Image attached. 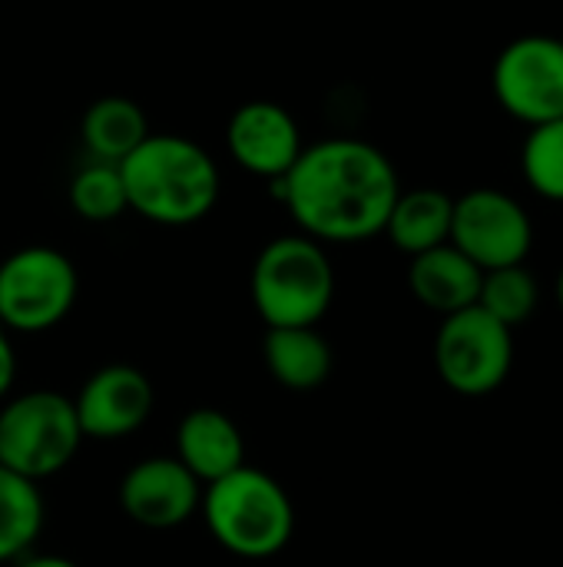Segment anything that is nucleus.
Masks as SVG:
<instances>
[{
	"label": "nucleus",
	"mask_w": 563,
	"mask_h": 567,
	"mask_svg": "<svg viewBox=\"0 0 563 567\" xmlns=\"http://www.w3.org/2000/svg\"><path fill=\"white\" fill-rule=\"evenodd\" d=\"M481 279H484V272L451 243L428 249L421 256H411V266H408L411 296L425 309L438 312L441 319L455 316L468 306H478Z\"/></svg>",
	"instance_id": "nucleus-14"
},
{
	"label": "nucleus",
	"mask_w": 563,
	"mask_h": 567,
	"mask_svg": "<svg viewBox=\"0 0 563 567\" xmlns=\"http://www.w3.org/2000/svg\"><path fill=\"white\" fill-rule=\"evenodd\" d=\"M299 233L315 243H365L385 233L402 193L395 163L365 140L332 136L299 153L292 169L269 183Z\"/></svg>",
	"instance_id": "nucleus-1"
},
{
	"label": "nucleus",
	"mask_w": 563,
	"mask_h": 567,
	"mask_svg": "<svg viewBox=\"0 0 563 567\" xmlns=\"http://www.w3.org/2000/svg\"><path fill=\"white\" fill-rule=\"evenodd\" d=\"M17 567H80L76 561H70V558H60V555H27V558H20Z\"/></svg>",
	"instance_id": "nucleus-23"
},
{
	"label": "nucleus",
	"mask_w": 563,
	"mask_h": 567,
	"mask_svg": "<svg viewBox=\"0 0 563 567\" xmlns=\"http://www.w3.org/2000/svg\"><path fill=\"white\" fill-rule=\"evenodd\" d=\"M451 213H455V199L441 189L431 186L402 189L388 213L385 236L398 252L421 256L451 239Z\"/></svg>",
	"instance_id": "nucleus-16"
},
{
	"label": "nucleus",
	"mask_w": 563,
	"mask_h": 567,
	"mask_svg": "<svg viewBox=\"0 0 563 567\" xmlns=\"http://www.w3.org/2000/svg\"><path fill=\"white\" fill-rule=\"evenodd\" d=\"M521 173L541 199L563 203V116L528 130L521 146Z\"/></svg>",
	"instance_id": "nucleus-21"
},
{
	"label": "nucleus",
	"mask_w": 563,
	"mask_h": 567,
	"mask_svg": "<svg viewBox=\"0 0 563 567\" xmlns=\"http://www.w3.org/2000/svg\"><path fill=\"white\" fill-rule=\"evenodd\" d=\"M83 445L73 399L37 389L17 399H7L0 409V465L43 482L63 472Z\"/></svg>",
	"instance_id": "nucleus-5"
},
{
	"label": "nucleus",
	"mask_w": 563,
	"mask_h": 567,
	"mask_svg": "<svg viewBox=\"0 0 563 567\" xmlns=\"http://www.w3.org/2000/svg\"><path fill=\"white\" fill-rule=\"evenodd\" d=\"M249 289L252 306L269 329L319 326L335 299V269L322 243L292 233L262 246Z\"/></svg>",
	"instance_id": "nucleus-4"
},
{
	"label": "nucleus",
	"mask_w": 563,
	"mask_h": 567,
	"mask_svg": "<svg viewBox=\"0 0 563 567\" xmlns=\"http://www.w3.org/2000/svg\"><path fill=\"white\" fill-rule=\"evenodd\" d=\"M199 515L216 545L246 561L275 558L295 535V505L289 492L252 465L206 485Z\"/></svg>",
	"instance_id": "nucleus-3"
},
{
	"label": "nucleus",
	"mask_w": 563,
	"mask_h": 567,
	"mask_svg": "<svg viewBox=\"0 0 563 567\" xmlns=\"http://www.w3.org/2000/svg\"><path fill=\"white\" fill-rule=\"evenodd\" d=\"M554 299H557V306H561L563 312V266L561 272H557V282H554Z\"/></svg>",
	"instance_id": "nucleus-24"
},
{
	"label": "nucleus",
	"mask_w": 563,
	"mask_h": 567,
	"mask_svg": "<svg viewBox=\"0 0 563 567\" xmlns=\"http://www.w3.org/2000/svg\"><path fill=\"white\" fill-rule=\"evenodd\" d=\"M149 136L143 106L129 96H100L80 120V140L100 163H123Z\"/></svg>",
	"instance_id": "nucleus-17"
},
{
	"label": "nucleus",
	"mask_w": 563,
	"mask_h": 567,
	"mask_svg": "<svg viewBox=\"0 0 563 567\" xmlns=\"http://www.w3.org/2000/svg\"><path fill=\"white\" fill-rule=\"evenodd\" d=\"M448 243L481 272L521 266L534 246V223L511 193L478 186L455 199Z\"/></svg>",
	"instance_id": "nucleus-8"
},
{
	"label": "nucleus",
	"mask_w": 563,
	"mask_h": 567,
	"mask_svg": "<svg viewBox=\"0 0 563 567\" xmlns=\"http://www.w3.org/2000/svg\"><path fill=\"white\" fill-rule=\"evenodd\" d=\"M229 156L259 179H282L305 150L299 120L272 100L242 103L226 126Z\"/></svg>",
	"instance_id": "nucleus-12"
},
{
	"label": "nucleus",
	"mask_w": 563,
	"mask_h": 567,
	"mask_svg": "<svg viewBox=\"0 0 563 567\" xmlns=\"http://www.w3.org/2000/svg\"><path fill=\"white\" fill-rule=\"evenodd\" d=\"M129 209L159 226H192L219 203V166L179 133H149L123 163Z\"/></svg>",
	"instance_id": "nucleus-2"
},
{
	"label": "nucleus",
	"mask_w": 563,
	"mask_h": 567,
	"mask_svg": "<svg viewBox=\"0 0 563 567\" xmlns=\"http://www.w3.org/2000/svg\"><path fill=\"white\" fill-rule=\"evenodd\" d=\"M80 296V276L66 252L53 246H23L0 262V329H56Z\"/></svg>",
	"instance_id": "nucleus-6"
},
{
	"label": "nucleus",
	"mask_w": 563,
	"mask_h": 567,
	"mask_svg": "<svg viewBox=\"0 0 563 567\" xmlns=\"http://www.w3.org/2000/svg\"><path fill=\"white\" fill-rule=\"evenodd\" d=\"M43 495L37 482L0 465V565L27 558L43 532Z\"/></svg>",
	"instance_id": "nucleus-18"
},
{
	"label": "nucleus",
	"mask_w": 563,
	"mask_h": 567,
	"mask_svg": "<svg viewBox=\"0 0 563 567\" xmlns=\"http://www.w3.org/2000/svg\"><path fill=\"white\" fill-rule=\"evenodd\" d=\"M13 382H17V355H13V342L7 329H0V402L10 395Z\"/></svg>",
	"instance_id": "nucleus-22"
},
{
	"label": "nucleus",
	"mask_w": 563,
	"mask_h": 567,
	"mask_svg": "<svg viewBox=\"0 0 563 567\" xmlns=\"http://www.w3.org/2000/svg\"><path fill=\"white\" fill-rule=\"evenodd\" d=\"M176 458L206 488L246 465L242 429L219 409H192L176 429Z\"/></svg>",
	"instance_id": "nucleus-13"
},
{
	"label": "nucleus",
	"mask_w": 563,
	"mask_h": 567,
	"mask_svg": "<svg viewBox=\"0 0 563 567\" xmlns=\"http://www.w3.org/2000/svg\"><path fill=\"white\" fill-rule=\"evenodd\" d=\"M541 302V286L538 276L521 262V266H504V269H491L481 279V292H478V306L484 312H491L498 322H504L508 329L524 326Z\"/></svg>",
	"instance_id": "nucleus-19"
},
{
	"label": "nucleus",
	"mask_w": 563,
	"mask_h": 567,
	"mask_svg": "<svg viewBox=\"0 0 563 567\" xmlns=\"http://www.w3.org/2000/svg\"><path fill=\"white\" fill-rule=\"evenodd\" d=\"M262 355L272 379L289 392H315L332 375V346L315 326L269 329Z\"/></svg>",
	"instance_id": "nucleus-15"
},
{
	"label": "nucleus",
	"mask_w": 563,
	"mask_h": 567,
	"mask_svg": "<svg viewBox=\"0 0 563 567\" xmlns=\"http://www.w3.org/2000/svg\"><path fill=\"white\" fill-rule=\"evenodd\" d=\"M70 206L86 223H113V219H119L129 209L119 163L90 159L70 179Z\"/></svg>",
	"instance_id": "nucleus-20"
},
{
	"label": "nucleus",
	"mask_w": 563,
	"mask_h": 567,
	"mask_svg": "<svg viewBox=\"0 0 563 567\" xmlns=\"http://www.w3.org/2000/svg\"><path fill=\"white\" fill-rule=\"evenodd\" d=\"M491 86L504 113L528 126L563 116V40L528 33L511 40L491 70Z\"/></svg>",
	"instance_id": "nucleus-9"
},
{
	"label": "nucleus",
	"mask_w": 563,
	"mask_h": 567,
	"mask_svg": "<svg viewBox=\"0 0 563 567\" xmlns=\"http://www.w3.org/2000/svg\"><path fill=\"white\" fill-rule=\"evenodd\" d=\"M435 369L451 392L484 399L498 392L514 369V329L481 306L445 316L435 336Z\"/></svg>",
	"instance_id": "nucleus-7"
},
{
	"label": "nucleus",
	"mask_w": 563,
	"mask_h": 567,
	"mask_svg": "<svg viewBox=\"0 0 563 567\" xmlns=\"http://www.w3.org/2000/svg\"><path fill=\"white\" fill-rule=\"evenodd\" d=\"M156 405L153 382L136 365H103L96 369L73 399L83 439L116 442L139 432Z\"/></svg>",
	"instance_id": "nucleus-10"
},
{
	"label": "nucleus",
	"mask_w": 563,
	"mask_h": 567,
	"mask_svg": "<svg viewBox=\"0 0 563 567\" xmlns=\"http://www.w3.org/2000/svg\"><path fill=\"white\" fill-rule=\"evenodd\" d=\"M202 502L199 478L176 455H153L136 462L119 482V508L129 522L169 532L186 525Z\"/></svg>",
	"instance_id": "nucleus-11"
}]
</instances>
